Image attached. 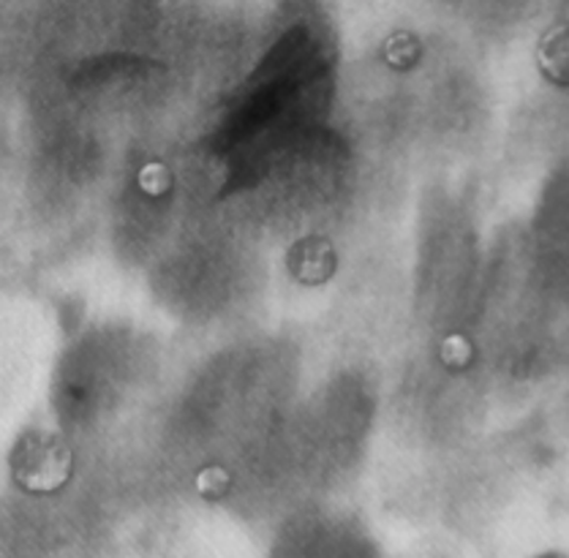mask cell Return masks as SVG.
Instances as JSON below:
<instances>
[{"mask_svg":"<svg viewBox=\"0 0 569 558\" xmlns=\"http://www.w3.org/2000/svg\"><path fill=\"white\" fill-rule=\"evenodd\" d=\"M71 447L54 434H28L11 452V475L30 494H52L71 477Z\"/></svg>","mask_w":569,"mask_h":558,"instance_id":"6da1fadb","label":"cell"}]
</instances>
